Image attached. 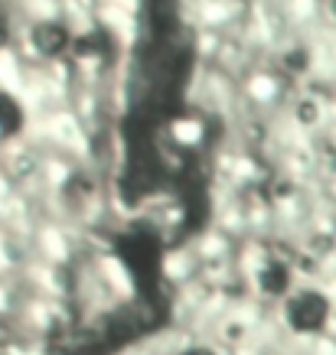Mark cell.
I'll return each mask as SVG.
<instances>
[{"label": "cell", "mask_w": 336, "mask_h": 355, "mask_svg": "<svg viewBox=\"0 0 336 355\" xmlns=\"http://www.w3.org/2000/svg\"><path fill=\"white\" fill-rule=\"evenodd\" d=\"M206 137H209V121L196 111H186V114H176L170 118L167 124V140L180 147L183 153H193L199 147H206Z\"/></svg>", "instance_id": "1"}, {"label": "cell", "mask_w": 336, "mask_h": 355, "mask_svg": "<svg viewBox=\"0 0 336 355\" xmlns=\"http://www.w3.org/2000/svg\"><path fill=\"white\" fill-rule=\"evenodd\" d=\"M196 274H199V261H196V254L190 251V245L186 241H180V245L167 248L160 258V280H167L170 287H183V284H190V280H196Z\"/></svg>", "instance_id": "3"}, {"label": "cell", "mask_w": 336, "mask_h": 355, "mask_svg": "<svg viewBox=\"0 0 336 355\" xmlns=\"http://www.w3.org/2000/svg\"><path fill=\"white\" fill-rule=\"evenodd\" d=\"M186 245H190V251L196 254L199 264H212V261H232L235 258L239 241H235V238H228L226 232H219L216 225H206L199 235L190 238Z\"/></svg>", "instance_id": "2"}]
</instances>
